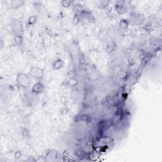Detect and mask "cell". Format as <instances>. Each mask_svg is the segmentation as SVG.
Returning a JSON list of instances; mask_svg holds the SVG:
<instances>
[{
  "label": "cell",
  "instance_id": "6da1fadb",
  "mask_svg": "<svg viewBox=\"0 0 162 162\" xmlns=\"http://www.w3.org/2000/svg\"><path fill=\"white\" fill-rule=\"evenodd\" d=\"M16 80L19 86L24 88L29 87L30 86V79L28 75L23 73H19L16 77Z\"/></svg>",
  "mask_w": 162,
  "mask_h": 162
},
{
  "label": "cell",
  "instance_id": "3957f363",
  "mask_svg": "<svg viewBox=\"0 0 162 162\" xmlns=\"http://www.w3.org/2000/svg\"><path fill=\"white\" fill-rule=\"evenodd\" d=\"M43 85L41 83H37L34 85V86L32 89V91L34 92L40 93L42 91V90H43Z\"/></svg>",
  "mask_w": 162,
  "mask_h": 162
},
{
  "label": "cell",
  "instance_id": "277c9868",
  "mask_svg": "<svg viewBox=\"0 0 162 162\" xmlns=\"http://www.w3.org/2000/svg\"><path fill=\"white\" fill-rule=\"evenodd\" d=\"M63 65V63L61 60H58L57 62H55L54 65V67L55 68V69H59V68L62 67Z\"/></svg>",
  "mask_w": 162,
  "mask_h": 162
},
{
  "label": "cell",
  "instance_id": "7a4b0ae2",
  "mask_svg": "<svg viewBox=\"0 0 162 162\" xmlns=\"http://www.w3.org/2000/svg\"><path fill=\"white\" fill-rule=\"evenodd\" d=\"M29 74L32 77L36 79H41L43 76V70L38 67H32V69L30 70Z\"/></svg>",
  "mask_w": 162,
  "mask_h": 162
}]
</instances>
